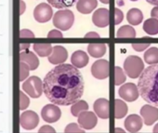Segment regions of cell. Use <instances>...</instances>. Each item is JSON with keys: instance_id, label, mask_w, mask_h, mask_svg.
<instances>
[{"instance_id": "cell-1", "label": "cell", "mask_w": 158, "mask_h": 133, "mask_svg": "<svg viewBox=\"0 0 158 133\" xmlns=\"http://www.w3.org/2000/svg\"><path fill=\"white\" fill-rule=\"evenodd\" d=\"M43 91L53 104L71 105L82 97L84 79L75 66L60 63L46 75L43 80Z\"/></svg>"}, {"instance_id": "cell-2", "label": "cell", "mask_w": 158, "mask_h": 133, "mask_svg": "<svg viewBox=\"0 0 158 133\" xmlns=\"http://www.w3.org/2000/svg\"><path fill=\"white\" fill-rule=\"evenodd\" d=\"M139 95L148 103L158 107V64L149 65L138 81Z\"/></svg>"}, {"instance_id": "cell-3", "label": "cell", "mask_w": 158, "mask_h": 133, "mask_svg": "<svg viewBox=\"0 0 158 133\" xmlns=\"http://www.w3.org/2000/svg\"><path fill=\"white\" fill-rule=\"evenodd\" d=\"M144 69V63L142 60L135 55L128 56L124 61V71L130 78L139 77Z\"/></svg>"}, {"instance_id": "cell-4", "label": "cell", "mask_w": 158, "mask_h": 133, "mask_svg": "<svg viewBox=\"0 0 158 133\" xmlns=\"http://www.w3.org/2000/svg\"><path fill=\"white\" fill-rule=\"evenodd\" d=\"M74 21L73 13L69 10H60L57 11L53 17V24L60 30H69Z\"/></svg>"}, {"instance_id": "cell-5", "label": "cell", "mask_w": 158, "mask_h": 133, "mask_svg": "<svg viewBox=\"0 0 158 133\" xmlns=\"http://www.w3.org/2000/svg\"><path fill=\"white\" fill-rule=\"evenodd\" d=\"M23 89L32 98H38L42 94L43 83L40 80V78H38L36 77H32L23 84Z\"/></svg>"}, {"instance_id": "cell-6", "label": "cell", "mask_w": 158, "mask_h": 133, "mask_svg": "<svg viewBox=\"0 0 158 133\" xmlns=\"http://www.w3.org/2000/svg\"><path fill=\"white\" fill-rule=\"evenodd\" d=\"M109 61L104 59L96 60L91 66V74L97 79H105L109 77Z\"/></svg>"}, {"instance_id": "cell-7", "label": "cell", "mask_w": 158, "mask_h": 133, "mask_svg": "<svg viewBox=\"0 0 158 133\" xmlns=\"http://www.w3.org/2000/svg\"><path fill=\"white\" fill-rule=\"evenodd\" d=\"M119 96L127 102H134L139 98V91L134 83H126L118 90Z\"/></svg>"}, {"instance_id": "cell-8", "label": "cell", "mask_w": 158, "mask_h": 133, "mask_svg": "<svg viewBox=\"0 0 158 133\" xmlns=\"http://www.w3.org/2000/svg\"><path fill=\"white\" fill-rule=\"evenodd\" d=\"M39 123V117L34 111H25L20 116V124L26 130L34 129Z\"/></svg>"}, {"instance_id": "cell-9", "label": "cell", "mask_w": 158, "mask_h": 133, "mask_svg": "<svg viewBox=\"0 0 158 133\" xmlns=\"http://www.w3.org/2000/svg\"><path fill=\"white\" fill-rule=\"evenodd\" d=\"M61 115L60 109L55 104H47L42 108L41 116L48 123L57 122Z\"/></svg>"}, {"instance_id": "cell-10", "label": "cell", "mask_w": 158, "mask_h": 133, "mask_svg": "<svg viewBox=\"0 0 158 133\" xmlns=\"http://www.w3.org/2000/svg\"><path fill=\"white\" fill-rule=\"evenodd\" d=\"M140 115L144 124L151 126L158 119V108L152 104H145L140 109Z\"/></svg>"}, {"instance_id": "cell-11", "label": "cell", "mask_w": 158, "mask_h": 133, "mask_svg": "<svg viewBox=\"0 0 158 133\" xmlns=\"http://www.w3.org/2000/svg\"><path fill=\"white\" fill-rule=\"evenodd\" d=\"M78 124L84 129H92L97 124V116L93 112L84 111L78 115Z\"/></svg>"}, {"instance_id": "cell-12", "label": "cell", "mask_w": 158, "mask_h": 133, "mask_svg": "<svg viewBox=\"0 0 158 133\" xmlns=\"http://www.w3.org/2000/svg\"><path fill=\"white\" fill-rule=\"evenodd\" d=\"M109 101L104 98H100L95 101L93 109L95 114L102 119H107L109 117Z\"/></svg>"}, {"instance_id": "cell-13", "label": "cell", "mask_w": 158, "mask_h": 133, "mask_svg": "<svg viewBox=\"0 0 158 133\" xmlns=\"http://www.w3.org/2000/svg\"><path fill=\"white\" fill-rule=\"evenodd\" d=\"M109 10L107 9H98L92 15L93 23L100 28L109 25Z\"/></svg>"}, {"instance_id": "cell-14", "label": "cell", "mask_w": 158, "mask_h": 133, "mask_svg": "<svg viewBox=\"0 0 158 133\" xmlns=\"http://www.w3.org/2000/svg\"><path fill=\"white\" fill-rule=\"evenodd\" d=\"M67 57L68 52L65 48L61 46H55L50 56L48 57V60L53 64H60L67 60Z\"/></svg>"}, {"instance_id": "cell-15", "label": "cell", "mask_w": 158, "mask_h": 133, "mask_svg": "<svg viewBox=\"0 0 158 133\" xmlns=\"http://www.w3.org/2000/svg\"><path fill=\"white\" fill-rule=\"evenodd\" d=\"M35 18L39 23H46L48 22L52 16V9L47 4H40L35 10Z\"/></svg>"}, {"instance_id": "cell-16", "label": "cell", "mask_w": 158, "mask_h": 133, "mask_svg": "<svg viewBox=\"0 0 158 133\" xmlns=\"http://www.w3.org/2000/svg\"><path fill=\"white\" fill-rule=\"evenodd\" d=\"M124 125L128 132H138L142 127V117L138 114H130L125 119Z\"/></svg>"}, {"instance_id": "cell-17", "label": "cell", "mask_w": 158, "mask_h": 133, "mask_svg": "<svg viewBox=\"0 0 158 133\" xmlns=\"http://www.w3.org/2000/svg\"><path fill=\"white\" fill-rule=\"evenodd\" d=\"M71 62L76 68H83L89 62V56L83 50H76L71 56Z\"/></svg>"}, {"instance_id": "cell-18", "label": "cell", "mask_w": 158, "mask_h": 133, "mask_svg": "<svg viewBox=\"0 0 158 133\" xmlns=\"http://www.w3.org/2000/svg\"><path fill=\"white\" fill-rule=\"evenodd\" d=\"M97 6V0H78L76 3V10L82 14H89L93 11Z\"/></svg>"}, {"instance_id": "cell-19", "label": "cell", "mask_w": 158, "mask_h": 133, "mask_svg": "<svg viewBox=\"0 0 158 133\" xmlns=\"http://www.w3.org/2000/svg\"><path fill=\"white\" fill-rule=\"evenodd\" d=\"M106 44L104 43H91L88 46V52L93 58H101L106 53Z\"/></svg>"}, {"instance_id": "cell-20", "label": "cell", "mask_w": 158, "mask_h": 133, "mask_svg": "<svg viewBox=\"0 0 158 133\" xmlns=\"http://www.w3.org/2000/svg\"><path fill=\"white\" fill-rule=\"evenodd\" d=\"M127 20L131 25H139L142 23L143 14L139 9H131L127 11Z\"/></svg>"}, {"instance_id": "cell-21", "label": "cell", "mask_w": 158, "mask_h": 133, "mask_svg": "<svg viewBox=\"0 0 158 133\" xmlns=\"http://www.w3.org/2000/svg\"><path fill=\"white\" fill-rule=\"evenodd\" d=\"M143 30L150 35H155L158 34V20L155 18L148 19L143 23Z\"/></svg>"}, {"instance_id": "cell-22", "label": "cell", "mask_w": 158, "mask_h": 133, "mask_svg": "<svg viewBox=\"0 0 158 133\" xmlns=\"http://www.w3.org/2000/svg\"><path fill=\"white\" fill-rule=\"evenodd\" d=\"M144 60L149 65H153L158 63V48L152 47L148 48L144 53Z\"/></svg>"}, {"instance_id": "cell-23", "label": "cell", "mask_w": 158, "mask_h": 133, "mask_svg": "<svg viewBox=\"0 0 158 133\" xmlns=\"http://www.w3.org/2000/svg\"><path fill=\"white\" fill-rule=\"evenodd\" d=\"M127 105L121 100L116 99L114 101V116L116 119L123 118L127 113Z\"/></svg>"}, {"instance_id": "cell-24", "label": "cell", "mask_w": 158, "mask_h": 133, "mask_svg": "<svg viewBox=\"0 0 158 133\" xmlns=\"http://www.w3.org/2000/svg\"><path fill=\"white\" fill-rule=\"evenodd\" d=\"M88 109H89V104L87 103V102H85L83 100H78L73 104H72L71 113L73 116L78 117V115L80 114L82 112L88 111Z\"/></svg>"}, {"instance_id": "cell-25", "label": "cell", "mask_w": 158, "mask_h": 133, "mask_svg": "<svg viewBox=\"0 0 158 133\" xmlns=\"http://www.w3.org/2000/svg\"><path fill=\"white\" fill-rule=\"evenodd\" d=\"M116 36L119 38H133L136 36V32L133 27L129 25H124L118 29Z\"/></svg>"}, {"instance_id": "cell-26", "label": "cell", "mask_w": 158, "mask_h": 133, "mask_svg": "<svg viewBox=\"0 0 158 133\" xmlns=\"http://www.w3.org/2000/svg\"><path fill=\"white\" fill-rule=\"evenodd\" d=\"M76 0H48V2L56 9H66L72 7Z\"/></svg>"}, {"instance_id": "cell-27", "label": "cell", "mask_w": 158, "mask_h": 133, "mask_svg": "<svg viewBox=\"0 0 158 133\" xmlns=\"http://www.w3.org/2000/svg\"><path fill=\"white\" fill-rule=\"evenodd\" d=\"M126 73L123 71V69L119 66H115L114 67V85L120 86L124 82H126Z\"/></svg>"}, {"instance_id": "cell-28", "label": "cell", "mask_w": 158, "mask_h": 133, "mask_svg": "<svg viewBox=\"0 0 158 133\" xmlns=\"http://www.w3.org/2000/svg\"><path fill=\"white\" fill-rule=\"evenodd\" d=\"M35 51L40 55V56H48L51 54L53 48L49 44H37L35 46Z\"/></svg>"}, {"instance_id": "cell-29", "label": "cell", "mask_w": 158, "mask_h": 133, "mask_svg": "<svg viewBox=\"0 0 158 133\" xmlns=\"http://www.w3.org/2000/svg\"><path fill=\"white\" fill-rule=\"evenodd\" d=\"M22 59H23V60H26V61L29 63V65H30V69H31V70L36 69V68H37V66H38V64H39L37 58H36L33 53H30V54H28V55H23H23H22Z\"/></svg>"}, {"instance_id": "cell-30", "label": "cell", "mask_w": 158, "mask_h": 133, "mask_svg": "<svg viewBox=\"0 0 158 133\" xmlns=\"http://www.w3.org/2000/svg\"><path fill=\"white\" fill-rule=\"evenodd\" d=\"M64 132L65 133H84L85 130L84 128H82L80 126H78L75 123H70L65 127Z\"/></svg>"}, {"instance_id": "cell-31", "label": "cell", "mask_w": 158, "mask_h": 133, "mask_svg": "<svg viewBox=\"0 0 158 133\" xmlns=\"http://www.w3.org/2000/svg\"><path fill=\"white\" fill-rule=\"evenodd\" d=\"M123 19H124V14H123L122 10H120L119 9L116 8L114 10V23L116 25L119 24L120 23H122Z\"/></svg>"}, {"instance_id": "cell-32", "label": "cell", "mask_w": 158, "mask_h": 133, "mask_svg": "<svg viewBox=\"0 0 158 133\" xmlns=\"http://www.w3.org/2000/svg\"><path fill=\"white\" fill-rule=\"evenodd\" d=\"M150 45H151L150 43H138V44L133 43L132 44V48L136 51H142V50L146 49L147 48H149Z\"/></svg>"}, {"instance_id": "cell-33", "label": "cell", "mask_w": 158, "mask_h": 133, "mask_svg": "<svg viewBox=\"0 0 158 133\" xmlns=\"http://www.w3.org/2000/svg\"><path fill=\"white\" fill-rule=\"evenodd\" d=\"M29 105V99L23 94V93H21V110H24L25 108H27Z\"/></svg>"}, {"instance_id": "cell-34", "label": "cell", "mask_w": 158, "mask_h": 133, "mask_svg": "<svg viewBox=\"0 0 158 133\" xmlns=\"http://www.w3.org/2000/svg\"><path fill=\"white\" fill-rule=\"evenodd\" d=\"M39 132L40 133H42V132H55V129L52 127L46 125V126H43L42 127H40Z\"/></svg>"}, {"instance_id": "cell-35", "label": "cell", "mask_w": 158, "mask_h": 133, "mask_svg": "<svg viewBox=\"0 0 158 133\" xmlns=\"http://www.w3.org/2000/svg\"><path fill=\"white\" fill-rule=\"evenodd\" d=\"M48 37H62V34L60 31L57 30H53L48 34Z\"/></svg>"}, {"instance_id": "cell-36", "label": "cell", "mask_w": 158, "mask_h": 133, "mask_svg": "<svg viewBox=\"0 0 158 133\" xmlns=\"http://www.w3.org/2000/svg\"><path fill=\"white\" fill-rule=\"evenodd\" d=\"M22 69H23V76H22V77H21V79L23 80L25 77H27L28 76V66H26L25 64H22Z\"/></svg>"}, {"instance_id": "cell-37", "label": "cell", "mask_w": 158, "mask_h": 133, "mask_svg": "<svg viewBox=\"0 0 158 133\" xmlns=\"http://www.w3.org/2000/svg\"><path fill=\"white\" fill-rule=\"evenodd\" d=\"M85 37H86V38H90V37H91V38H99L100 35H99V34H97V33H95V32H89V33L86 34Z\"/></svg>"}, {"instance_id": "cell-38", "label": "cell", "mask_w": 158, "mask_h": 133, "mask_svg": "<svg viewBox=\"0 0 158 133\" xmlns=\"http://www.w3.org/2000/svg\"><path fill=\"white\" fill-rule=\"evenodd\" d=\"M151 16L152 18H155L158 20V7H155L151 11Z\"/></svg>"}, {"instance_id": "cell-39", "label": "cell", "mask_w": 158, "mask_h": 133, "mask_svg": "<svg viewBox=\"0 0 158 133\" xmlns=\"http://www.w3.org/2000/svg\"><path fill=\"white\" fill-rule=\"evenodd\" d=\"M146 1L151 4V5H153L155 7H158V0H146Z\"/></svg>"}, {"instance_id": "cell-40", "label": "cell", "mask_w": 158, "mask_h": 133, "mask_svg": "<svg viewBox=\"0 0 158 133\" xmlns=\"http://www.w3.org/2000/svg\"><path fill=\"white\" fill-rule=\"evenodd\" d=\"M114 131H115L116 133H118V132H122V133H124V132H125V130H124V129H122V128H119V127H115Z\"/></svg>"}, {"instance_id": "cell-41", "label": "cell", "mask_w": 158, "mask_h": 133, "mask_svg": "<svg viewBox=\"0 0 158 133\" xmlns=\"http://www.w3.org/2000/svg\"><path fill=\"white\" fill-rule=\"evenodd\" d=\"M152 131L154 132V133H158V123L153 127V129H152Z\"/></svg>"}, {"instance_id": "cell-42", "label": "cell", "mask_w": 158, "mask_h": 133, "mask_svg": "<svg viewBox=\"0 0 158 133\" xmlns=\"http://www.w3.org/2000/svg\"><path fill=\"white\" fill-rule=\"evenodd\" d=\"M100 1L103 4H109V0H100Z\"/></svg>"}, {"instance_id": "cell-43", "label": "cell", "mask_w": 158, "mask_h": 133, "mask_svg": "<svg viewBox=\"0 0 158 133\" xmlns=\"http://www.w3.org/2000/svg\"><path fill=\"white\" fill-rule=\"evenodd\" d=\"M130 1H138V0H130Z\"/></svg>"}]
</instances>
